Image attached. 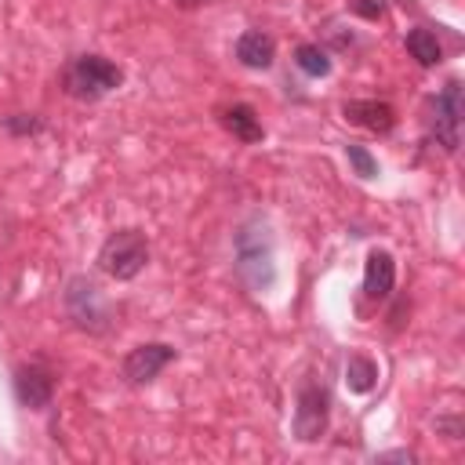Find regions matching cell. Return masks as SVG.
Segmentation results:
<instances>
[{"instance_id": "obj_15", "label": "cell", "mask_w": 465, "mask_h": 465, "mask_svg": "<svg viewBox=\"0 0 465 465\" xmlns=\"http://www.w3.org/2000/svg\"><path fill=\"white\" fill-rule=\"evenodd\" d=\"M294 65L305 73V76H331V54L320 47V44H298L294 47Z\"/></svg>"}, {"instance_id": "obj_4", "label": "cell", "mask_w": 465, "mask_h": 465, "mask_svg": "<svg viewBox=\"0 0 465 465\" xmlns=\"http://www.w3.org/2000/svg\"><path fill=\"white\" fill-rule=\"evenodd\" d=\"M62 305H65V316L73 320V327H80L87 334H105L109 323H113V305L105 302V294L98 291V283L87 280V276H73L65 283Z\"/></svg>"}, {"instance_id": "obj_1", "label": "cell", "mask_w": 465, "mask_h": 465, "mask_svg": "<svg viewBox=\"0 0 465 465\" xmlns=\"http://www.w3.org/2000/svg\"><path fill=\"white\" fill-rule=\"evenodd\" d=\"M232 269L243 287L265 294L276 283V243L272 229L262 214L247 218L232 236Z\"/></svg>"}, {"instance_id": "obj_3", "label": "cell", "mask_w": 465, "mask_h": 465, "mask_svg": "<svg viewBox=\"0 0 465 465\" xmlns=\"http://www.w3.org/2000/svg\"><path fill=\"white\" fill-rule=\"evenodd\" d=\"M149 265V240L142 229H116L98 247V269L113 280H134Z\"/></svg>"}, {"instance_id": "obj_6", "label": "cell", "mask_w": 465, "mask_h": 465, "mask_svg": "<svg viewBox=\"0 0 465 465\" xmlns=\"http://www.w3.org/2000/svg\"><path fill=\"white\" fill-rule=\"evenodd\" d=\"M461 80L450 76L443 84V91L432 98V116H429V134L436 138V145L443 153H458V142H461Z\"/></svg>"}, {"instance_id": "obj_17", "label": "cell", "mask_w": 465, "mask_h": 465, "mask_svg": "<svg viewBox=\"0 0 465 465\" xmlns=\"http://www.w3.org/2000/svg\"><path fill=\"white\" fill-rule=\"evenodd\" d=\"M345 160L352 163V171L360 178H378V160L363 149V145H345Z\"/></svg>"}, {"instance_id": "obj_11", "label": "cell", "mask_w": 465, "mask_h": 465, "mask_svg": "<svg viewBox=\"0 0 465 465\" xmlns=\"http://www.w3.org/2000/svg\"><path fill=\"white\" fill-rule=\"evenodd\" d=\"M232 54H236V62L243 69H269L276 62V40L269 33H262V29H247V33L236 36Z\"/></svg>"}, {"instance_id": "obj_18", "label": "cell", "mask_w": 465, "mask_h": 465, "mask_svg": "<svg viewBox=\"0 0 465 465\" xmlns=\"http://www.w3.org/2000/svg\"><path fill=\"white\" fill-rule=\"evenodd\" d=\"M356 15H363V18H371V22H378L381 18V11H385V4L381 0H352L349 4Z\"/></svg>"}, {"instance_id": "obj_10", "label": "cell", "mask_w": 465, "mask_h": 465, "mask_svg": "<svg viewBox=\"0 0 465 465\" xmlns=\"http://www.w3.org/2000/svg\"><path fill=\"white\" fill-rule=\"evenodd\" d=\"M392 287H396V262H392V254L381 251V247L367 251V262H363V294L374 298V302H381V298L392 294Z\"/></svg>"}, {"instance_id": "obj_19", "label": "cell", "mask_w": 465, "mask_h": 465, "mask_svg": "<svg viewBox=\"0 0 465 465\" xmlns=\"http://www.w3.org/2000/svg\"><path fill=\"white\" fill-rule=\"evenodd\" d=\"M374 461H414V450H381V454H374Z\"/></svg>"}, {"instance_id": "obj_9", "label": "cell", "mask_w": 465, "mask_h": 465, "mask_svg": "<svg viewBox=\"0 0 465 465\" xmlns=\"http://www.w3.org/2000/svg\"><path fill=\"white\" fill-rule=\"evenodd\" d=\"M341 116L352 127H363L371 134H389L396 127V109L378 98H349V102H341Z\"/></svg>"}, {"instance_id": "obj_12", "label": "cell", "mask_w": 465, "mask_h": 465, "mask_svg": "<svg viewBox=\"0 0 465 465\" xmlns=\"http://www.w3.org/2000/svg\"><path fill=\"white\" fill-rule=\"evenodd\" d=\"M222 127H225L236 142H243V145H254V142L265 138V127H262L254 105H247V102H232V105H225V109H222Z\"/></svg>"}, {"instance_id": "obj_13", "label": "cell", "mask_w": 465, "mask_h": 465, "mask_svg": "<svg viewBox=\"0 0 465 465\" xmlns=\"http://www.w3.org/2000/svg\"><path fill=\"white\" fill-rule=\"evenodd\" d=\"M407 51H411V58H414L418 65H425V69H432V65L443 58V47H440L436 33L425 29V25H418V29L407 33Z\"/></svg>"}, {"instance_id": "obj_2", "label": "cell", "mask_w": 465, "mask_h": 465, "mask_svg": "<svg viewBox=\"0 0 465 465\" xmlns=\"http://www.w3.org/2000/svg\"><path fill=\"white\" fill-rule=\"evenodd\" d=\"M120 84H124V69L105 54H76L62 73V87L76 102H98L113 94Z\"/></svg>"}, {"instance_id": "obj_16", "label": "cell", "mask_w": 465, "mask_h": 465, "mask_svg": "<svg viewBox=\"0 0 465 465\" xmlns=\"http://www.w3.org/2000/svg\"><path fill=\"white\" fill-rule=\"evenodd\" d=\"M0 127H4L7 134H15V138H25V134H40L47 124H44L36 113H15V116H4Z\"/></svg>"}, {"instance_id": "obj_7", "label": "cell", "mask_w": 465, "mask_h": 465, "mask_svg": "<svg viewBox=\"0 0 465 465\" xmlns=\"http://www.w3.org/2000/svg\"><path fill=\"white\" fill-rule=\"evenodd\" d=\"M174 356H178V349L167 345V341H142V345H134V349L124 356L120 374H124L127 385H149V381L160 378V371H163L167 363H174Z\"/></svg>"}, {"instance_id": "obj_14", "label": "cell", "mask_w": 465, "mask_h": 465, "mask_svg": "<svg viewBox=\"0 0 465 465\" xmlns=\"http://www.w3.org/2000/svg\"><path fill=\"white\" fill-rule=\"evenodd\" d=\"M374 381H378V363L371 356H363V352H352L345 360V385L352 392H371Z\"/></svg>"}, {"instance_id": "obj_8", "label": "cell", "mask_w": 465, "mask_h": 465, "mask_svg": "<svg viewBox=\"0 0 465 465\" xmlns=\"http://www.w3.org/2000/svg\"><path fill=\"white\" fill-rule=\"evenodd\" d=\"M15 400L25 411H47L54 400V371L44 363H22L15 371Z\"/></svg>"}, {"instance_id": "obj_20", "label": "cell", "mask_w": 465, "mask_h": 465, "mask_svg": "<svg viewBox=\"0 0 465 465\" xmlns=\"http://www.w3.org/2000/svg\"><path fill=\"white\" fill-rule=\"evenodd\" d=\"M182 7H196V4H207V0H178Z\"/></svg>"}, {"instance_id": "obj_5", "label": "cell", "mask_w": 465, "mask_h": 465, "mask_svg": "<svg viewBox=\"0 0 465 465\" xmlns=\"http://www.w3.org/2000/svg\"><path fill=\"white\" fill-rule=\"evenodd\" d=\"M331 425V392L320 378H302L298 381V392H294V418H291V429L302 443H316L323 440Z\"/></svg>"}]
</instances>
